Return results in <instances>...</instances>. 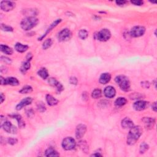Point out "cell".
Returning a JSON list of instances; mask_svg holds the SVG:
<instances>
[{
  "mask_svg": "<svg viewBox=\"0 0 157 157\" xmlns=\"http://www.w3.org/2000/svg\"><path fill=\"white\" fill-rule=\"evenodd\" d=\"M1 61L3 63H5L6 64L10 65L12 63V60L8 57H6L5 56H1Z\"/></svg>",
  "mask_w": 157,
  "mask_h": 157,
  "instance_id": "cell-36",
  "label": "cell"
},
{
  "mask_svg": "<svg viewBox=\"0 0 157 157\" xmlns=\"http://www.w3.org/2000/svg\"><path fill=\"white\" fill-rule=\"evenodd\" d=\"M49 84L52 86L53 87H56L57 91L58 92H61L64 90V87L63 85L60 83V82H58L55 78L53 77H50L48 79Z\"/></svg>",
  "mask_w": 157,
  "mask_h": 157,
  "instance_id": "cell-12",
  "label": "cell"
},
{
  "mask_svg": "<svg viewBox=\"0 0 157 157\" xmlns=\"http://www.w3.org/2000/svg\"><path fill=\"white\" fill-rule=\"evenodd\" d=\"M0 50H1L3 53L7 55H12L14 52L13 49L9 46L4 44H1L0 46Z\"/></svg>",
  "mask_w": 157,
  "mask_h": 157,
  "instance_id": "cell-24",
  "label": "cell"
},
{
  "mask_svg": "<svg viewBox=\"0 0 157 157\" xmlns=\"http://www.w3.org/2000/svg\"><path fill=\"white\" fill-rule=\"evenodd\" d=\"M46 101L47 104L50 106H55L58 103V100H57L55 98L53 97L51 95L47 94L46 96Z\"/></svg>",
  "mask_w": 157,
  "mask_h": 157,
  "instance_id": "cell-20",
  "label": "cell"
},
{
  "mask_svg": "<svg viewBox=\"0 0 157 157\" xmlns=\"http://www.w3.org/2000/svg\"><path fill=\"white\" fill-rule=\"evenodd\" d=\"M52 39H46V41H44V42H43V44H42V48L43 49H44V50H47V49H48L49 48H50L51 46H52Z\"/></svg>",
  "mask_w": 157,
  "mask_h": 157,
  "instance_id": "cell-31",
  "label": "cell"
},
{
  "mask_svg": "<svg viewBox=\"0 0 157 157\" xmlns=\"http://www.w3.org/2000/svg\"><path fill=\"white\" fill-rule=\"evenodd\" d=\"M104 95L108 98H112L116 95V90L112 86H108L104 90Z\"/></svg>",
  "mask_w": 157,
  "mask_h": 157,
  "instance_id": "cell-16",
  "label": "cell"
},
{
  "mask_svg": "<svg viewBox=\"0 0 157 157\" xmlns=\"http://www.w3.org/2000/svg\"><path fill=\"white\" fill-rule=\"evenodd\" d=\"M61 146L65 150H71L76 147V142L72 137H67L63 140Z\"/></svg>",
  "mask_w": 157,
  "mask_h": 157,
  "instance_id": "cell-5",
  "label": "cell"
},
{
  "mask_svg": "<svg viewBox=\"0 0 157 157\" xmlns=\"http://www.w3.org/2000/svg\"><path fill=\"white\" fill-rule=\"evenodd\" d=\"M78 36L81 39H83V40H84V39H87L88 38V32L86 30H84V29L80 30L79 31H78Z\"/></svg>",
  "mask_w": 157,
  "mask_h": 157,
  "instance_id": "cell-28",
  "label": "cell"
},
{
  "mask_svg": "<svg viewBox=\"0 0 157 157\" xmlns=\"http://www.w3.org/2000/svg\"><path fill=\"white\" fill-rule=\"evenodd\" d=\"M142 128L141 126H133L129 129L127 136V144L129 146H133L139 140L142 135Z\"/></svg>",
  "mask_w": 157,
  "mask_h": 157,
  "instance_id": "cell-1",
  "label": "cell"
},
{
  "mask_svg": "<svg viewBox=\"0 0 157 157\" xmlns=\"http://www.w3.org/2000/svg\"><path fill=\"white\" fill-rule=\"evenodd\" d=\"M79 146L82 150V151L84 152L85 153H87L89 151V148L88 145L87 143H86V142H85V141H80L79 143Z\"/></svg>",
  "mask_w": 157,
  "mask_h": 157,
  "instance_id": "cell-32",
  "label": "cell"
},
{
  "mask_svg": "<svg viewBox=\"0 0 157 157\" xmlns=\"http://www.w3.org/2000/svg\"><path fill=\"white\" fill-rule=\"evenodd\" d=\"M45 156L48 157H55V156H60V154H59L58 152L55 150L54 148L50 147V148H48L46 150Z\"/></svg>",
  "mask_w": 157,
  "mask_h": 157,
  "instance_id": "cell-23",
  "label": "cell"
},
{
  "mask_svg": "<svg viewBox=\"0 0 157 157\" xmlns=\"http://www.w3.org/2000/svg\"><path fill=\"white\" fill-rule=\"evenodd\" d=\"M127 100L124 97H119L115 101V105L117 107H122L127 103Z\"/></svg>",
  "mask_w": 157,
  "mask_h": 157,
  "instance_id": "cell-25",
  "label": "cell"
},
{
  "mask_svg": "<svg viewBox=\"0 0 157 157\" xmlns=\"http://www.w3.org/2000/svg\"><path fill=\"white\" fill-rule=\"evenodd\" d=\"M33 92V88L30 85H26L23 87L20 90H19V93L22 94H28Z\"/></svg>",
  "mask_w": 157,
  "mask_h": 157,
  "instance_id": "cell-29",
  "label": "cell"
},
{
  "mask_svg": "<svg viewBox=\"0 0 157 157\" xmlns=\"http://www.w3.org/2000/svg\"><path fill=\"white\" fill-rule=\"evenodd\" d=\"M72 36V33L69 29L65 28L60 31L58 34V39L59 41L64 42L69 40Z\"/></svg>",
  "mask_w": 157,
  "mask_h": 157,
  "instance_id": "cell-7",
  "label": "cell"
},
{
  "mask_svg": "<svg viewBox=\"0 0 157 157\" xmlns=\"http://www.w3.org/2000/svg\"><path fill=\"white\" fill-rule=\"evenodd\" d=\"M91 156H102V155L100 154V153H95V154H93L91 155Z\"/></svg>",
  "mask_w": 157,
  "mask_h": 157,
  "instance_id": "cell-46",
  "label": "cell"
},
{
  "mask_svg": "<svg viewBox=\"0 0 157 157\" xmlns=\"http://www.w3.org/2000/svg\"><path fill=\"white\" fill-rule=\"evenodd\" d=\"M69 82L72 85H77L78 83V80L76 77H71L69 78Z\"/></svg>",
  "mask_w": 157,
  "mask_h": 157,
  "instance_id": "cell-38",
  "label": "cell"
},
{
  "mask_svg": "<svg viewBox=\"0 0 157 157\" xmlns=\"http://www.w3.org/2000/svg\"><path fill=\"white\" fill-rule=\"evenodd\" d=\"M5 100V96L3 95V93H1V103H3Z\"/></svg>",
  "mask_w": 157,
  "mask_h": 157,
  "instance_id": "cell-45",
  "label": "cell"
},
{
  "mask_svg": "<svg viewBox=\"0 0 157 157\" xmlns=\"http://www.w3.org/2000/svg\"><path fill=\"white\" fill-rule=\"evenodd\" d=\"M11 117H12L14 119H15L17 121V123L18 125L19 128H23L25 127V121L23 120L22 117L19 115V114H13V115H11Z\"/></svg>",
  "mask_w": 157,
  "mask_h": 157,
  "instance_id": "cell-22",
  "label": "cell"
},
{
  "mask_svg": "<svg viewBox=\"0 0 157 157\" xmlns=\"http://www.w3.org/2000/svg\"><path fill=\"white\" fill-rule=\"evenodd\" d=\"M152 109L153 111H155V112H156V111H157V107H156V102H155V103H154L152 104Z\"/></svg>",
  "mask_w": 157,
  "mask_h": 157,
  "instance_id": "cell-44",
  "label": "cell"
},
{
  "mask_svg": "<svg viewBox=\"0 0 157 157\" xmlns=\"http://www.w3.org/2000/svg\"><path fill=\"white\" fill-rule=\"evenodd\" d=\"M31 67L30 61L26 60L25 62L23 63L22 67L20 68V71L22 73H25L27 71L29 70Z\"/></svg>",
  "mask_w": 157,
  "mask_h": 157,
  "instance_id": "cell-27",
  "label": "cell"
},
{
  "mask_svg": "<svg viewBox=\"0 0 157 157\" xmlns=\"http://www.w3.org/2000/svg\"><path fill=\"white\" fill-rule=\"evenodd\" d=\"M38 76H40L43 79H46V78L49 77L48 71L44 68H42L39 69L38 72Z\"/></svg>",
  "mask_w": 157,
  "mask_h": 157,
  "instance_id": "cell-26",
  "label": "cell"
},
{
  "mask_svg": "<svg viewBox=\"0 0 157 157\" xmlns=\"http://www.w3.org/2000/svg\"><path fill=\"white\" fill-rule=\"evenodd\" d=\"M115 81L119 86L121 90L124 92H129L131 88L130 82L128 78L124 75H119L115 77Z\"/></svg>",
  "mask_w": 157,
  "mask_h": 157,
  "instance_id": "cell-3",
  "label": "cell"
},
{
  "mask_svg": "<svg viewBox=\"0 0 157 157\" xmlns=\"http://www.w3.org/2000/svg\"><path fill=\"white\" fill-rule=\"evenodd\" d=\"M1 128L6 132L8 133H12V134H16L17 132V128L11 123L10 121L6 120L1 125Z\"/></svg>",
  "mask_w": 157,
  "mask_h": 157,
  "instance_id": "cell-8",
  "label": "cell"
},
{
  "mask_svg": "<svg viewBox=\"0 0 157 157\" xmlns=\"http://www.w3.org/2000/svg\"><path fill=\"white\" fill-rule=\"evenodd\" d=\"M121 125L122 128L125 129H130L133 126H134V123L131 119H129L128 117H125L124 119L121 120Z\"/></svg>",
  "mask_w": 157,
  "mask_h": 157,
  "instance_id": "cell-18",
  "label": "cell"
},
{
  "mask_svg": "<svg viewBox=\"0 0 157 157\" xmlns=\"http://www.w3.org/2000/svg\"><path fill=\"white\" fill-rule=\"evenodd\" d=\"M15 7V3L9 1H2L0 3L1 9L5 12H9L13 10Z\"/></svg>",
  "mask_w": 157,
  "mask_h": 157,
  "instance_id": "cell-9",
  "label": "cell"
},
{
  "mask_svg": "<svg viewBox=\"0 0 157 157\" xmlns=\"http://www.w3.org/2000/svg\"><path fill=\"white\" fill-rule=\"evenodd\" d=\"M29 46L27 45L23 44L22 43L17 42L15 45V49L18 52L23 53L26 52V51L28 49Z\"/></svg>",
  "mask_w": 157,
  "mask_h": 157,
  "instance_id": "cell-21",
  "label": "cell"
},
{
  "mask_svg": "<svg viewBox=\"0 0 157 157\" xmlns=\"http://www.w3.org/2000/svg\"><path fill=\"white\" fill-rule=\"evenodd\" d=\"M33 102V98L30 97H27L22 100L20 103L16 106V110L17 111H20L22 109H23L24 107L27 106L30 104H31Z\"/></svg>",
  "mask_w": 157,
  "mask_h": 157,
  "instance_id": "cell-14",
  "label": "cell"
},
{
  "mask_svg": "<svg viewBox=\"0 0 157 157\" xmlns=\"http://www.w3.org/2000/svg\"><path fill=\"white\" fill-rule=\"evenodd\" d=\"M7 141L11 145H14L17 142V140L15 138H13V137H9V138L7 139Z\"/></svg>",
  "mask_w": 157,
  "mask_h": 157,
  "instance_id": "cell-39",
  "label": "cell"
},
{
  "mask_svg": "<svg viewBox=\"0 0 157 157\" xmlns=\"http://www.w3.org/2000/svg\"><path fill=\"white\" fill-rule=\"evenodd\" d=\"M145 126L147 128H152L154 127L155 123V119L152 117H144L142 119Z\"/></svg>",
  "mask_w": 157,
  "mask_h": 157,
  "instance_id": "cell-17",
  "label": "cell"
},
{
  "mask_svg": "<svg viewBox=\"0 0 157 157\" xmlns=\"http://www.w3.org/2000/svg\"><path fill=\"white\" fill-rule=\"evenodd\" d=\"M115 3L117 5V6H122L125 5L126 3H127V1H116Z\"/></svg>",
  "mask_w": 157,
  "mask_h": 157,
  "instance_id": "cell-41",
  "label": "cell"
},
{
  "mask_svg": "<svg viewBox=\"0 0 157 157\" xmlns=\"http://www.w3.org/2000/svg\"><path fill=\"white\" fill-rule=\"evenodd\" d=\"M146 33V28L142 26H135L133 27L130 31L131 36L133 38H139L143 36Z\"/></svg>",
  "mask_w": 157,
  "mask_h": 157,
  "instance_id": "cell-6",
  "label": "cell"
},
{
  "mask_svg": "<svg viewBox=\"0 0 157 157\" xmlns=\"http://www.w3.org/2000/svg\"><path fill=\"white\" fill-rule=\"evenodd\" d=\"M148 106V103L146 101L139 100L133 104V108L137 111H142L146 109Z\"/></svg>",
  "mask_w": 157,
  "mask_h": 157,
  "instance_id": "cell-11",
  "label": "cell"
},
{
  "mask_svg": "<svg viewBox=\"0 0 157 157\" xmlns=\"http://www.w3.org/2000/svg\"><path fill=\"white\" fill-rule=\"evenodd\" d=\"M87 126L84 124L78 125L76 129V137L77 139L82 138L87 132Z\"/></svg>",
  "mask_w": 157,
  "mask_h": 157,
  "instance_id": "cell-10",
  "label": "cell"
},
{
  "mask_svg": "<svg viewBox=\"0 0 157 157\" xmlns=\"http://www.w3.org/2000/svg\"><path fill=\"white\" fill-rule=\"evenodd\" d=\"M82 97H83V100L85 101H87L88 99V96L87 92H83V94H82Z\"/></svg>",
  "mask_w": 157,
  "mask_h": 157,
  "instance_id": "cell-43",
  "label": "cell"
},
{
  "mask_svg": "<svg viewBox=\"0 0 157 157\" xmlns=\"http://www.w3.org/2000/svg\"><path fill=\"white\" fill-rule=\"evenodd\" d=\"M26 114L28 117H33L34 115V112L32 109H27L26 111Z\"/></svg>",
  "mask_w": 157,
  "mask_h": 157,
  "instance_id": "cell-37",
  "label": "cell"
},
{
  "mask_svg": "<svg viewBox=\"0 0 157 157\" xmlns=\"http://www.w3.org/2000/svg\"><path fill=\"white\" fill-rule=\"evenodd\" d=\"M111 79V75L108 73H104L101 74L99 78L100 83L101 84H106Z\"/></svg>",
  "mask_w": 157,
  "mask_h": 157,
  "instance_id": "cell-19",
  "label": "cell"
},
{
  "mask_svg": "<svg viewBox=\"0 0 157 157\" xmlns=\"http://www.w3.org/2000/svg\"><path fill=\"white\" fill-rule=\"evenodd\" d=\"M37 109L39 112H44L46 111V107L42 102H39L37 104Z\"/></svg>",
  "mask_w": 157,
  "mask_h": 157,
  "instance_id": "cell-34",
  "label": "cell"
},
{
  "mask_svg": "<svg viewBox=\"0 0 157 157\" xmlns=\"http://www.w3.org/2000/svg\"><path fill=\"white\" fill-rule=\"evenodd\" d=\"M20 84L17 78L13 77H9L4 78V80L1 85H8L11 86H18Z\"/></svg>",
  "mask_w": 157,
  "mask_h": 157,
  "instance_id": "cell-15",
  "label": "cell"
},
{
  "mask_svg": "<svg viewBox=\"0 0 157 157\" xmlns=\"http://www.w3.org/2000/svg\"><path fill=\"white\" fill-rule=\"evenodd\" d=\"M111 31L106 28L102 29L99 31V32H98L95 35V39L101 42H105L108 41L109 39L111 38Z\"/></svg>",
  "mask_w": 157,
  "mask_h": 157,
  "instance_id": "cell-4",
  "label": "cell"
},
{
  "mask_svg": "<svg viewBox=\"0 0 157 157\" xmlns=\"http://www.w3.org/2000/svg\"><path fill=\"white\" fill-rule=\"evenodd\" d=\"M142 86L145 88H148L150 87V84L148 82H142Z\"/></svg>",
  "mask_w": 157,
  "mask_h": 157,
  "instance_id": "cell-42",
  "label": "cell"
},
{
  "mask_svg": "<svg viewBox=\"0 0 157 157\" xmlns=\"http://www.w3.org/2000/svg\"><path fill=\"white\" fill-rule=\"evenodd\" d=\"M131 3L132 4H133V5H135V6H142L143 4H144V2L142 1H141V0H136V1H131Z\"/></svg>",
  "mask_w": 157,
  "mask_h": 157,
  "instance_id": "cell-40",
  "label": "cell"
},
{
  "mask_svg": "<svg viewBox=\"0 0 157 157\" xmlns=\"http://www.w3.org/2000/svg\"><path fill=\"white\" fill-rule=\"evenodd\" d=\"M39 23V20L35 17H26L23 18L21 23V28L25 31H29L36 26Z\"/></svg>",
  "mask_w": 157,
  "mask_h": 157,
  "instance_id": "cell-2",
  "label": "cell"
},
{
  "mask_svg": "<svg viewBox=\"0 0 157 157\" xmlns=\"http://www.w3.org/2000/svg\"><path fill=\"white\" fill-rule=\"evenodd\" d=\"M102 96V92L99 88H96L92 93V97L94 99H98Z\"/></svg>",
  "mask_w": 157,
  "mask_h": 157,
  "instance_id": "cell-30",
  "label": "cell"
},
{
  "mask_svg": "<svg viewBox=\"0 0 157 157\" xmlns=\"http://www.w3.org/2000/svg\"><path fill=\"white\" fill-rule=\"evenodd\" d=\"M61 22V18H58V19L55 20V21L52 23V24H50V26L47 28V30H46V33H45L44 34H43L42 36H41L40 38H38V41H42V39H44V38L47 36V34L50 32V31L52 30V29H53V28H55V27H56L58 24H60Z\"/></svg>",
  "mask_w": 157,
  "mask_h": 157,
  "instance_id": "cell-13",
  "label": "cell"
},
{
  "mask_svg": "<svg viewBox=\"0 0 157 157\" xmlns=\"http://www.w3.org/2000/svg\"><path fill=\"white\" fill-rule=\"evenodd\" d=\"M148 148H149L148 145L147 144H146V142H142L141 144L140 148H139L140 154H144V153L146 152Z\"/></svg>",
  "mask_w": 157,
  "mask_h": 157,
  "instance_id": "cell-33",
  "label": "cell"
},
{
  "mask_svg": "<svg viewBox=\"0 0 157 157\" xmlns=\"http://www.w3.org/2000/svg\"><path fill=\"white\" fill-rule=\"evenodd\" d=\"M1 29L3 31H8V32H12V31H13V28H12L11 26L7 25L5 24H1Z\"/></svg>",
  "mask_w": 157,
  "mask_h": 157,
  "instance_id": "cell-35",
  "label": "cell"
}]
</instances>
